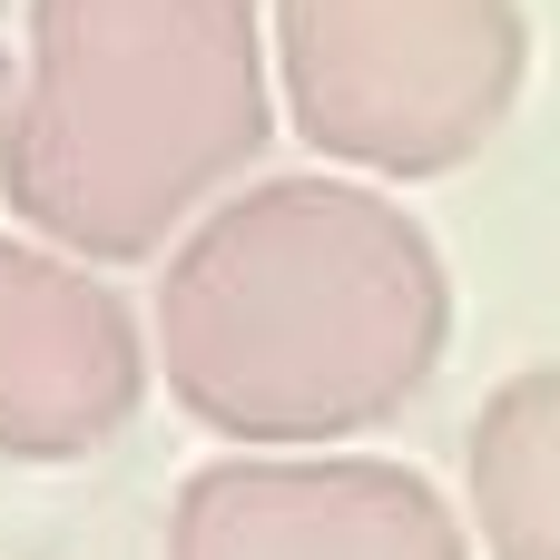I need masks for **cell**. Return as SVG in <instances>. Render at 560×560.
<instances>
[{
    "label": "cell",
    "instance_id": "6da1fadb",
    "mask_svg": "<svg viewBox=\"0 0 560 560\" xmlns=\"http://www.w3.org/2000/svg\"><path fill=\"white\" fill-rule=\"evenodd\" d=\"M453 345L433 236L354 177L217 197L158 285V374L226 443H345L404 413Z\"/></svg>",
    "mask_w": 560,
    "mask_h": 560
},
{
    "label": "cell",
    "instance_id": "7a4b0ae2",
    "mask_svg": "<svg viewBox=\"0 0 560 560\" xmlns=\"http://www.w3.org/2000/svg\"><path fill=\"white\" fill-rule=\"evenodd\" d=\"M256 0H30L0 197L79 266L158 256L266 148Z\"/></svg>",
    "mask_w": 560,
    "mask_h": 560
},
{
    "label": "cell",
    "instance_id": "3957f363",
    "mask_svg": "<svg viewBox=\"0 0 560 560\" xmlns=\"http://www.w3.org/2000/svg\"><path fill=\"white\" fill-rule=\"evenodd\" d=\"M295 128L374 177L463 167L522 98V0H276Z\"/></svg>",
    "mask_w": 560,
    "mask_h": 560
},
{
    "label": "cell",
    "instance_id": "277c9868",
    "mask_svg": "<svg viewBox=\"0 0 560 560\" xmlns=\"http://www.w3.org/2000/svg\"><path fill=\"white\" fill-rule=\"evenodd\" d=\"M167 560H472L443 492L404 463L354 453H246L207 463L177 512Z\"/></svg>",
    "mask_w": 560,
    "mask_h": 560
},
{
    "label": "cell",
    "instance_id": "5b68a950",
    "mask_svg": "<svg viewBox=\"0 0 560 560\" xmlns=\"http://www.w3.org/2000/svg\"><path fill=\"white\" fill-rule=\"evenodd\" d=\"M148 394L138 315L59 246L0 236V453L10 463H79L128 433Z\"/></svg>",
    "mask_w": 560,
    "mask_h": 560
},
{
    "label": "cell",
    "instance_id": "8992f818",
    "mask_svg": "<svg viewBox=\"0 0 560 560\" xmlns=\"http://www.w3.org/2000/svg\"><path fill=\"white\" fill-rule=\"evenodd\" d=\"M472 522L492 560H560V364H522L472 413Z\"/></svg>",
    "mask_w": 560,
    "mask_h": 560
}]
</instances>
